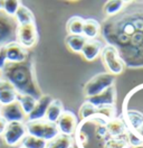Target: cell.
Returning <instances> with one entry per match:
<instances>
[{
	"instance_id": "obj_1",
	"label": "cell",
	"mask_w": 143,
	"mask_h": 148,
	"mask_svg": "<svg viewBox=\"0 0 143 148\" xmlns=\"http://www.w3.org/2000/svg\"><path fill=\"white\" fill-rule=\"evenodd\" d=\"M2 79L11 84L18 94L30 95L38 100L43 94L40 88L37 83L34 70V64L31 61L24 63H7L5 69L1 71Z\"/></svg>"
},
{
	"instance_id": "obj_2",
	"label": "cell",
	"mask_w": 143,
	"mask_h": 148,
	"mask_svg": "<svg viewBox=\"0 0 143 148\" xmlns=\"http://www.w3.org/2000/svg\"><path fill=\"white\" fill-rule=\"evenodd\" d=\"M25 127L27 135L43 139L47 143L52 141L59 135L56 123H50L45 119L37 121H27L25 122Z\"/></svg>"
},
{
	"instance_id": "obj_3",
	"label": "cell",
	"mask_w": 143,
	"mask_h": 148,
	"mask_svg": "<svg viewBox=\"0 0 143 148\" xmlns=\"http://www.w3.org/2000/svg\"><path fill=\"white\" fill-rule=\"evenodd\" d=\"M114 84V76L108 73H99L92 77L86 85L84 86L83 94L89 99L96 97L102 92H104L106 89L113 86Z\"/></svg>"
},
{
	"instance_id": "obj_4",
	"label": "cell",
	"mask_w": 143,
	"mask_h": 148,
	"mask_svg": "<svg viewBox=\"0 0 143 148\" xmlns=\"http://www.w3.org/2000/svg\"><path fill=\"white\" fill-rule=\"evenodd\" d=\"M101 58L106 69V72L111 75H118L123 72L124 64L120 54L114 46H105L101 51Z\"/></svg>"
},
{
	"instance_id": "obj_5",
	"label": "cell",
	"mask_w": 143,
	"mask_h": 148,
	"mask_svg": "<svg viewBox=\"0 0 143 148\" xmlns=\"http://www.w3.org/2000/svg\"><path fill=\"white\" fill-rule=\"evenodd\" d=\"M26 135L27 131L25 123L10 122L7 125V128L2 135V140L7 147H17L19 144H21L22 139L26 137Z\"/></svg>"
},
{
	"instance_id": "obj_6",
	"label": "cell",
	"mask_w": 143,
	"mask_h": 148,
	"mask_svg": "<svg viewBox=\"0 0 143 148\" xmlns=\"http://www.w3.org/2000/svg\"><path fill=\"white\" fill-rule=\"evenodd\" d=\"M17 24L15 19L0 11V47L6 46L11 42H16Z\"/></svg>"
},
{
	"instance_id": "obj_7",
	"label": "cell",
	"mask_w": 143,
	"mask_h": 148,
	"mask_svg": "<svg viewBox=\"0 0 143 148\" xmlns=\"http://www.w3.org/2000/svg\"><path fill=\"white\" fill-rule=\"evenodd\" d=\"M16 42L24 48H31L38 42V32L35 24L18 26L16 30Z\"/></svg>"
},
{
	"instance_id": "obj_8",
	"label": "cell",
	"mask_w": 143,
	"mask_h": 148,
	"mask_svg": "<svg viewBox=\"0 0 143 148\" xmlns=\"http://www.w3.org/2000/svg\"><path fill=\"white\" fill-rule=\"evenodd\" d=\"M56 127L59 131V135L72 137L77 128V118L73 112L64 110L62 116L56 122Z\"/></svg>"
},
{
	"instance_id": "obj_9",
	"label": "cell",
	"mask_w": 143,
	"mask_h": 148,
	"mask_svg": "<svg viewBox=\"0 0 143 148\" xmlns=\"http://www.w3.org/2000/svg\"><path fill=\"white\" fill-rule=\"evenodd\" d=\"M1 118L6 120L7 123L10 122H22L25 123L26 114L21 110L18 101H15L10 104L1 107Z\"/></svg>"
},
{
	"instance_id": "obj_10",
	"label": "cell",
	"mask_w": 143,
	"mask_h": 148,
	"mask_svg": "<svg viewBox=\"0 0 143 148\" xmlns=\"http://www.w3.org/2000/svg\"><path fill=\"white\" fill-rule=\"evenodd\" d=\"M6 54L8 63H24L28 60V51L19 45L17 42H11L6 45Z\"/></svg>"
},
{
	"instance_id": "obj_11",
	"label": "cell",
	"mask_w": 143,
	"mask_h": 148,
	"mask_svg": "<svg viewBox=\"0 0 143 148\" xmlns=\"http://www.w3.org/2000/svg\"><path fill=\"white\" fill-rule=\"evenodd\" d=\"M53 101V98L48 94H43L37 101H36L35 108L33 111L27 116L28 121H37V120H44L47 109L49 104Z\"/></svg>"
},
{
	"instance_id": "obj_12",
	"label": "cell",
	"mask_w": 143,
	"mask_h": 148,
	"mask_svg": "<svg viewBox=\"0 0 143 148\" xmlns=\"http://www.w3.org/2000/svg\"><path fill=\"white\" fill-rule=\"evenodd\" d=\"M17 97L18 93L15 90V88L8 81L1 77L0 79V107L17 101Z\"/></svg>"
},
{
	"instance_id": "obj_13",
	"label": "cell",
	"mask_w": 143,
	"mask_h": 148,
	"mask_svg": "<svg viewBox=\"0 0 143 148\" xmlns=\"http://www.w3.org/2000/svg\"><path fill=\"white\" fill-rule=\"evenodd\" d=\"M115 97V89H114V86H111V88L106 89L104 92H102L96 97L89 98L87 102L91 103L92 106H94V107H110V106L114 104Z\"/></svg>"
},
{
	"instance_id": "obj_14",
	"label": "cell",
	"mask_w": 143,
	"mask_h": 148,
	"mask_svg": "<svg viewBox=\"0 0 143 148\" xmlns=\"http://www.w3.org/2000/svg\"><path fill=\"white\" fill-rule=\"evenodd\" d=\"M101 51H102V43L96 39H92V40H86L80 53L86 61L92 62L95 58H97V56L101 54Z\"/></svg>"
},
{
	"instance_id": "obj_15",
	"label": "cell",
	"mask_w": 143,
	"mask_h": 148,
	"mask_svg": "<svg viewBox=\"0 0 143 148\" xmlns=\"http://www.w3.org/2000/svg\"><path fill=\"white\" fill-rule=\"evenodd\" d=\"M101 33V26L95 19H84L82 36L87 40L95 39Z\"/></svg>"
},
{
	"instance_id": "obj_16",
	"label": "cell",
	"mask_w": 143,
	"mask_h": 148,
	"mask_svg": "<svg viewBox=\"0 0 143 148\" xmlns=\"http://www.w3.org/2000/svg\"><path fill=\"white\" fill-rule=\"evenodd\" d=\"M63 112H64V106H63L62 101L57 100V99H53V101L47 109L45 120L50 122V123H56L57 120L59 119V117L62 116Z\"/></svg>"
},
{
	"instance_id": "obj_17",
	"label": "cell",
	"mask_w": 143,
	"mask_h": 148,
	"mask_svg": "<svg viewBox=\"0 0 143 148\" xmlns=\"http://www.w3.org/2000/svg\"><path fill=\"white\" fill-rule=\"evenodd\" d=\"M15 21L17 24V26H21V25H27V24H35V17L34 14L31 12V10L28 7L24 6L22 3L20 5V7L18 8L17 12L15 15Z\"/></svg>"
},
{
	"instance_id": "obj_18",
	"label": "cell",
	"mask_w": 143,
	"mask_h": 148,
	"mask_svg": "<svg viewBox=\"0 0 143 148\" xmlns=\"http://www.w3.org/2000/svg\"><path fill=\"white\" fill-rule=\"evenodd\" d=\"M87 39H85L84 37L82 36H75V35H68L65 39L66 46L67 48L73 52V53H80L83 47L85 45Z\"/></svg>"
},
{
	"instance_id": "obj_19",
	"label": "cell",
	"mask_w": 143,
	"mask_h": 148,
	"mask_svg": "<svg viewBox=\"0 0 143 148\" xmlns=\"http://www.w3.org/2000/svg\"><path fill=\"white\" fill-rule=\"evenodd\" d=\"M83 25H84V19L78 16H74L69 18L67 21V32L69 35H75V36H80L83 32Z\"/></svg>"
},
{
	"instance_id": "obj_20",
	"label": "cell",
	"mask_w": 143,
	"mask_h": 148,
	"mask_svg": "<svg viewBox=\"0 0 143 148\" xmlns=\"http://www.w3.org/2000/svg\"><path fill=\"white\" fill-rule=\"evenodd\" d=\"M17 101L21 108V110L24 111V113L26 114V117L33 111V109L35 108L36 106V100L35 98L30 97V95H21V94H18L17 97Z\"/></svg>"
},
{
	"instance_id": "obj_21",
	"label": "cell",
	"mask_w": 143,
	"mask_h": 148,
	"mask_svg": "<svg viewBox=\"0 0 143 148\" xmlns=\"http://www.w3.org/2000/svg\"><path fill=\"white\" fill-rule=\"evenodd\" d=\"M73 146V139L69 136L58 135L52 141L47 143L46 148H72Z\"/></svg>"
},
{
	"instance_id": "obj_22",
	"label": "cell",
	"mask_w": 143,
	"mask_h": 148,
	"mask_svg": "<svg viewBox=\"0 0 143 148\" xmlns=\"http://www.w3.org/2000/svg\"><path fill=\"white\" fill-rule=\"evenodd\" d=\"M21 146L24 148H46L47 147V141L43 139L37 138L34 136L26 135V137L22 139Z\"/></svg>"
},
{
	"instance_id": "obj_23",
	"label": "cell",
	"mask_w": 143,
	"mask_h": 148,
	"mask_svg": "<svg viewBox=\"0 0 143 148\" xmlns=\"http://www.w3.org/2000/svg\"><path fill=\"white\" fill-rule=\"evenodd\" d=\"M125 3L124 1H116V0H113V1H108L104 5V12L106 16H114L116 14H118L121 10L123 9Z\"/></svg>"
},
{
	"instance_id": "obj_24",
	"label": "cell",
	"mask_w": 143,
	"mask_h": 148,
	"mask_svg": "<svg viewBox=\"0 0 143 148\" xmlns=\"http://www.w3.org/2000/svg\"><path fill=\"white\" fill-rule=\"evenodd\" d=\"M20 5H21V2L17 1V0H15V1H11V0L10 1H2V11L7 16L14 18L18 8L20 7Z\"/></svg>"
},
{
	"instance_id": "obj_25",
	"label": "cell",
	"mask_w": 143,
	"mask_h": 148,
	"mask_svg": "<svg viewBox=\"0 0 143 148\" xmlns=\"http://www.w3.org/2000/svg\"><path fill=\"white\" fill-rule=\"evenodd\" d=\"M8 63L7 61V54H6V47H0V71H2L5 69L6 64Z\"/></svg>"
},
{
	"instance_id": "obj_26",
	"label": "cell",
	"mask_w": 143,
	"mask_h": 148,
	"mask_svg": "<svg viewBox=\"0 0 143 148\" xmlns=\"http://www.w3.org/2000/svg\"><path fill=\"white\" fill-rule=\"evenodd\" d=\"M7 122H6V120H3L1 117H0V136H2L3 135V132H5V130H6V128H7Z\"/></svg>"
},
{
	"instance_id": "obj_27",
	"label": "cell",
	"mask_w": 143,
	"mask_h": 148,
	"mask_svg": "<svg viewBox=\"0 0 143 148\" xmlns=\"http://www.w3.org/2000/svg\"><path fill=\"white\" fill-rule=\"evenodd\" d=\"M135 134H136V136L143 141V123L138 128V129H135Z\"/></svg>"
},
{
	"instance_id": "obj_28",
	"label": "cell",
	"mask_w": 143,
	"mask_h": 148,
	"mask_svg": "<svg viewBox=\"0 0 143 148\" xmlns=\"http://www.w3.org/2000/svg\"><path fill=\"white\" fill-rule=\"evenodd\" d=\"M2 10V1H0V11Z\"/></svg>"
},
{
	"instance_id": "obj_29",
	"label": "cell",
	"mask_w": 143,
	"mask_h": 148,
	"mask_svg": "<svg viewBox=\"0 0 143 148\" xmlns=\"http://www.w3.org/2000/svg\"><path fill=\"white\" fill-rule=\"evenodd\" d=\"M134 148H143V145H139V146H135Z\"/></svg>"
},
{
	"instance_id": "obj_30",
	"label": "cell",
	"mask_w": 143,
	"mask_h": 148,
	"mask_svg": "<svg viewBox=\"0 0 143 148\" xmlns=\"http://www.w3.org/2000/svg\"><path fill=\"white\" fill-rule=\"evenodd\" d=\"M0 148H9V147H7V146L5 145V146H0Z\"/></svg>"
},
{
	"instance_id": "obj_31",
	"label": "cell",
	"mask_w": 143,
	"mask_h": 148,
	"mask_svg": "<svg viewBox=\"0 0 143 148\" xmlns=\"http://www.w3.org/2000/svg\"><path fill=\"white\" fill-rule=\"evenodd\" d=\"M0 117H1V107H0Z\"/></svg>"
},
{
	"instance_id": "obj_32",
	"label": "cell",
	"mask_w": 143,
	"mask_h": 148,
	"mask_svg": "<svg viewBox=\"0 0 143 148\" xmlns=\"http://www.w3.org/2000/svg\"><path fill=\"white\" fill-rule=\"evenodd\" d=\"M0 79H1V71H0Z\"/></svg>"
},
{
	"instance_id": "obj_33",
	"label": "cell",
	"mask_w": 143,
	"mask_h": 148,
	"mask_svg": "<svg viewBox=\"0 0 143 148\" xmlns=\"http://www.w3.org/2000/svg\"><path fill=\"white\" fill-rule=\"evenodd\" d=\"M19 148H24V147H22V146H20V147H19Z\"/></svg>"
}]
</instances>
